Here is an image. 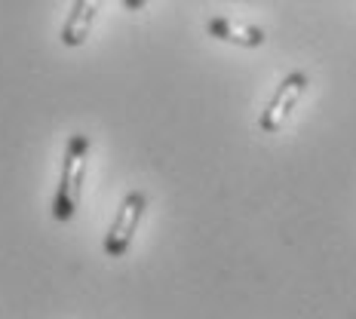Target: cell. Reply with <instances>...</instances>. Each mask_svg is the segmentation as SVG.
<instances>
[{"label": "cell", "instance_id": "1", "mask_svg": "<svg viewBox=\"0 0 356 319\" xmlns=\"http://www.w3.org/2000/svg\"><path fill=\"white\" fill-rule=\"evenodd\" d=\"M86 154H89V138L83 132H74L68 145H65L62 175H58V190L53 203L56 221H71L77 215L80 197H83V178H86Z\"/></svg>", "mask_w": 356, "mask_h": 319}, {"label": "cell", "instance_id": "2", "mask_svg": "<svg viewBox=\"0 0 356 319\" xmlns=\"http://www.w3.org/2000/svg\"><path fill=\"white\" fill-rule=\"evenodd\" d=\"M310 86V77L304 71H292L283 77V83L277 86V92H273V99L267 101V108L261 111V117H258V129L264 132V136H273V132H280L286 126V120L292 117V111L298 108L301 95L307 92Z\"/></svg>", "mask_w": 356, "mask_h": 319}, {"label": "cell", "instance_id": "3", "mask_svg": "<svg viewBox=\"0 0 356 319\" xmlns=\"http://www.w3.org/2000/svg\"><path fill=\"white\" fill-rule=\"evenodd\" d=\"M147 209V197L142 190H129L123 199V206L117 209V218L111 224V231L105 234V255L108 258H123L132 246V236L138 231V221Z\"/></svg>", "mask_w": 356, "mask_h": 319}, {"label": "cell", "instance_id": "4", "mask_svg": "<svg viewBox=\"0 0 356 319\" xmlns=\"http://www.w3.org/2000/svg\"><path fill=\"white\" fill-rule=\"evenodd\" d=\"M206 31L212 37L225 43H236V47H246V49H255V47H264V31L255 25H246V22H234L227 16H212L206 22Z\"/></svg>", "mask_w": 356, "mask_h": 319}, {"label": "cell", "instance_id": "5", "mask_svg": "<svg viewBox=\"0 0 356 319\" xmlns=\"http://www.w3.org/2000/svg\"><path fill=\"white\" fill-rule=\"evenodd\" d=\"M102 0H74L68 19L62 25V43L65 47H83L89 31H92V22L99 16Z\"/></svg>", "mask_w": 356, "mask_h": 319}, {"label": "cell", "instance_id": "6", "mask_svg": "<svg viewBox=\"0 0 356 319\" xmlns=\"http://www.w3.org/2000/svg\"><path fill=\"white\" fill-rule=\"evenodd\" d=\"M147 3H151V0H123V6H126L129 13H142Z\"/></svg>", "mask_w": 356, "mask_h": 319}]
</instances>
